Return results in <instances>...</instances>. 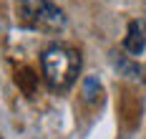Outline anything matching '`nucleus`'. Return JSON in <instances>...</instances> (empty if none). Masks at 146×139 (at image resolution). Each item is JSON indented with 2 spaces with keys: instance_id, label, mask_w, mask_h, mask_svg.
<instances>
[{
  "instance_id": "obj_1",
  "label": "nucleus",
  "mask_w": 146,
  "mask_h": 139,
  "mask_svg": "<svg viewBox=\"0 0 146 139\" xmlns=\"http://www.w3.org/2000/svg\"><path fill=\"white\" fill-rule=\"evenodd\" d=\"M40 66H43V76H45L48 89L50 91H66L78 78L81 56H78L76 48L66 46V43H53L43 51Z\"/></svg>"
},
{
  "instance_id": "obj_2",
  "label": "nucleus",
  "mask_w": 146,
  "mask_h": 139,
  "mask_svg": "<svg viewBox=\"0 0 146 139\" xmlns=\"http://www.w3.org/2000/svg\"><path fill=\"white\" fill-rule=\"evenodd\" d=\"M18 13H20L23 25L33 31L58 33L66 28V13L50 0H20Z\"/></svg>"
},
{
  "instance_id": "obj_3",
  "label": "nucleus",
  "mask_w": 146,
  "mask_h": 139,
  "mask_svg": "<svg viewBox=\"0 0 146 139\" xmlns=\"http://www.w3.org/2000/svg\"><path fill=\"white\" fill-rule=\"evenodd\" d=\"M123 48L139 56L146 51V20L144 18H136L129 23V31H126V38H123Z\"/></svg>"
},
{
  "instance_id": "obj_4",
  "label": "nucleus",
  "mask_w": 146,
  "mask_h": 139,
  "mask_svg": "<svg viewBox=\"0 0 146 139\" xmlns=\"http://www.w3.org/2000/svg\"><path fill=\"white\" fill-rule=\"evenodd\" d=\"M15 84L20 86V91L25 94V96H33V94H35V86H38V76L30 71L28 66H23V68H18V74H15Z\"/></svg>"
},
{
  "instance_id": "obj_5",
  "label": "nucleus",
  "mask_w": 146,
  "mask_h": 139,
  "mask_svg": "<svg viewBox=\"0 0 146 139\" xmlns=\"http://www.w3.org/2000/svg\"><path fill=\"white\" fill-rule=\"evenodd\" d=\"M83 99H86L88 104H93V101L101 99V84H98V78H96V76L86 78V84H83Z\"/></svg>"
}]
</instances>
